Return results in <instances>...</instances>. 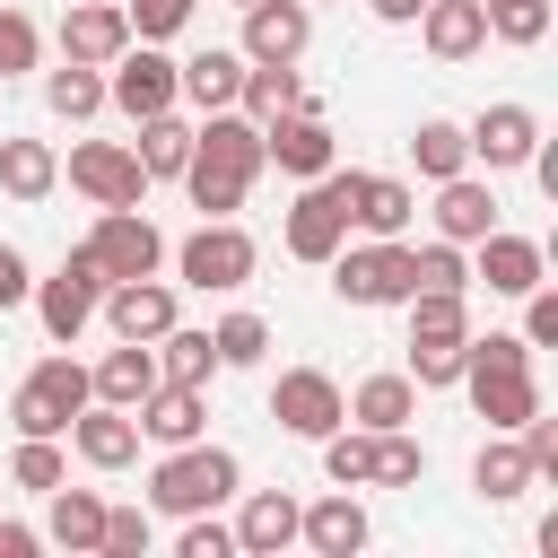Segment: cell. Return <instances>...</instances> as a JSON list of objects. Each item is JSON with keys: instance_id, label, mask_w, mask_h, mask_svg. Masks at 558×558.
I'll return each mask as SVG.
<instances>
[{"instance_id": "7bdbcfd3", "label": "cell", "mask_w": 558, "mask_h": 558, "mask_svg": "<svg viewBox=\"0 0 558 558\" xmlns=\"http://www.w3.org/2000/svg\"><path fill=\"white\" fill-rule=\"evenodd\" d=\"M462 340H471V331H462ZM462 340H410V366H401V375H410L418 392H436V384H462Z\"/></svg>"}, {"instance_id": "c3c4849f", "label": "cell", "mask_w": 558, "mask_h": 558, "mask_svg": "<svg viewBox=\"0 0 558 558\" xmlns=\"http://www.w3.org/2000/svg\"><path fill=\"white\" fill-rule=\"evenodd\" d=\"M523 340H532V349H558V288H549V279L523 288Z\"/></svg>"}, {"instance_id": "ffe728a7", "label": "cell", "mask_w": 558, "mask_h": 558, "mask_svg": "<svg viewBox=\"0 0 558 558\" xmlns=\"http://www.w3.org/2000/svg\"><path fill=\"white\" fill-rule=\"evenodd\" d=\"M122 44H131V17H122V0H70V9H61V61H87V70H105Z\"/></svg>"}, {"instance_id": "8d00e7d4", "label": "cell", "mask_w": 558, "mask_h": 558, "mask_svg": "<svg viewBox=\"0 0 558 558\" xmlns=\"http://www.w3.org/2000/svg\"><path fill=\"white\" fill-rule=\"evenodd\" d=\"M44 105H52L61 122H87V113H105V70H87V61H61V70H44Z\"/></svg>"}, {"instance_id": "5b68a950", "label": "cell", "mask_w": 558, "mask_h": 558, "mask_svg": "<svg viewBox=\"0 0 558 558\" xmlns=\"http://www.w3.org/2000/svg\"><path fill=\"white\" fill-rule=\"evenodd\" d=\"M87 401H96V384H87L78 357H35L26 384L9 392V418H17V436H70V418Z\"/></svg>"}, {"instance_id": "ee69618b", "label": "cell", "mask_w": 558, "mask_h": 558, "mask_svg": "<svg viewBox=\"0 0 558 558\" xmlns=\"http://www.w3.org/2000/svg\"><path fill=\"white\" fill-rule=\"evenodd\" d=\"M192 9H201V0H122L131 44H166V35H183V26H192Z\"/></svg>"}, {"instance_id": "484cf974", "label": "cell", "mask_w": 558, "mask_h": 558, "mask_svg": "<svg viewBox=\"0 0 558 558\" xmlns=\"http://www.w3.org/2000/svg\"><path fill=\"white\" fill-rule=\"evenodd\" d=\"M296 105H314V87H305L288 61H244V87H235V113H244V122H279V113H296Z\"/></svg>"}, {"instance_id": "f35d334b", "label": "cell", "mask_w": 558, "mask_h": 558, "mask_svg": "<svg viewBox=\"0 0 558 558\" xmlns=\"http://www.w3.org/2000/svg\"><path fill=\"white\" fill-rule=\"evenodd\" d=\"M209 349H218V366H262L270 323H262V314H218V323H209Z\"/></svg>"}, {"instance_id": "836d02e7", "label": "cell", "mask_w": 558, "mask_h": 558, "mask_svg": "<svg viewBox=\"0 0 558 558\" xmlns=\"http://www.w3.org/2000/svg\"><path fill=\"white\" fill-rule=\"evenodd\" d=\"M375 436V462H366V488H418L427 480V445L410 427H366Z\"/></svg>"}, {"instance_id": "f907efd6", "label": "cell", "mask_w": 558, "mask_h": 558, "mask_svg": "<svg viewBox=\"0 0 558 558\" xmlns=\"http://www.w3.org/2000/svg\"><path fill=\"white\" fill-rule=\"evenodd\" d=\"M35 549H44L35 523H0V558H35Z\"/></svg>"}, {"instance_id": "d6a6232c", "label": "cell", "mask_w": 558, "mask_h": 558, "mask_svg": "<svg viewBox=\"0 0 558 558\" xmlns=\"http://www.w3.org/2000/svg\"><path fill=\"white\" fill-rule=\"evenodd\" d=\"M52 183H61L52 140H0V192H9V201H44Z\"/></svg>"}, {"instance_id": "bcb514c9", "label": "cell", "mask_w": 558, "mask_h": 558, "mask_svg": "<svg viewBox=\"0 0 558 558\" xmlns=\"http://www.w3.org/2000/svg\"><path fill=\"white\" fill-rule=\"evenodd\" d=\"M105 558H148V506H105Z\"/></svg>"}, {"instance_id": "7c38bea8", "label": "cell", "mask_w": 558, "mask_h": 558, "mask_svg": "<svg viewBox=\"0 0 558 558\" xmlns=\"http://www.w3.org/2000/svg\"><path fill=\"white\" fill-rule=\"evenodd\" d=\"M462 140H471V166L514 174V166H532V148H541V113L506 96V105H480V113L462 122Z\"/></svg>"}, {"instance_id": "74e56055", "label": "cell", "mask_w": 558, "mask_h": 558, "mask_svg": "<svg viewBox=\"0 0 558 558\" xmlns=\"http://www.w3.org/2000/svg\"><path fill=\"white\" fill-rule=\"evenodd\" d=\"M9 480H17L26 497L61 488V480H70V453H61V436H17V453H9Z\"/></svg>"}, {"instance_id": "4fadbf2b", "label": "cell", "mask_w": 558, "mask_h": 558, "mask_svg": "<svg viewBox=\"0 0 558 558\" xmlns=\"http://www.w3.org/2000/svg\"><path fill=\"white\" fill-rule=\"evenodd\" d=\"M270 418H279L288 436H305V445H323L331 427H349V410H340V384H331L323 366H288V375L270 384Z\"/></svg>"}, {"instance_id": "e0dca14e", "label": "cell", "mask_w": 558, "mask_h": 558, "mask_svg": "<svg viewBox=\"0 0 558 558\" xmlns=\"http://www.w3.org/2000/svg\"><path fill=\"white\" fill-rule=\"evenodd\" d=\"M305 44H314V9L305 0H244V61H305Z\"/></svg>"}, {"instance_id": "f5cc1de1", "label": "cell", "mask_w": 558, "mask_h": 558, "mask_svg": "<svg viewBox=\"0 0 558 558\" xmlns=\"http://www.w3.org/2000/svg\"><path fill=\"white\" fill-rule=\"evenodd\" d=\"M305 9H323V0H305Z\"/></svg>"}, {"instance_id": "4dcf8cb0", "label": "cell", "mask_w": 558, "mask_h": 558, "mask_svg": "<svg viewBox=\"0 0 558 558\" xmlns=\"http://www.w3.org/2000/svg\"><path fill=\"white\" fill-rule=\"evenodd\" d=\"M174 78H183V105H201V113H218V105H235V87H244V52H227V44H209V52H192V61H174Z\"/></svg>"}, {"instance_id": "44dd1931", "label": "cell", "mask_w": 558, "mask_h": 558, "mask_svg": "<svg viewBox=\"0 0 558 558\" xmlns=\"http://www.w3.org/2000/svg\"><path fill=\"white\" fill-rule=\"evenodd\" d=\"M471 253H480L471 279H480L488 296H523V288H541V270H549V253H541L532 235H506V227H488Z\"/></svg>"}, {"instance_id": "cb8c5ba5", "label": "cell", "mask_w": 558, "mask_h": 558, "mask_svg": "<svg viewBox=\"0 0 558 558\" xmlns=\"http://www.w3.org/2000/svg\"><path fill=\"white\" fill-rule=\"evenodd\" d=\"M235 549H244V558L296 549V497H288V488H244V506H235Z\"/></svg>"}, {"instance_id": "7402d4cb", "label": "cell", "mask_w": 558, "mask_h": 558, "mask_svg": "<svg viewBox=\"0 0 558 558\" xmlns=\"http://www.w3.org/2000/svg\"><path fill=\"white\" fill-rule=\"evenodd\" d=\"M366 506L349 497V488H331V497H314V506H296V541L314 549V558H357L366 549Z\"/></svg>"}, {"instance_id": "db71d44e", "label": "cell", "mask_w": 558, "mask_h": 558, "mask_svg": "<svg viewBox=\"0 0 558 558\" xmlns=\"http://www.w3.org/2000/svg\"><path fill=\"white\" fill-rule=\"evenodd\" d=\"M235 9H244V0H235Z\"/></svg>"}, {"instance_id": "b9f144b4", "label": "cell", "mask_w": 558, "mask_h": 558, "mask_svg": "<svg viewBox=\"0 0 558 558\" xmlns=\"http://www.w3.org/2000/svg\"><path fill=\"white\" fill-rule=\"evenodd\" d=\"M410 279H418V288H471V253L445 244V235H436V244H410Z\"/></svg>"}, {"instance_id": "60d3db41", "label": "cell", "mask_w": 558, "mask_h": 558, "mask_svg": "<svg viewBox=\"0 0 558 558\" xmlns=\"http://www.w3.org/2000/svg\"><path fill=\"white\" fill-rule=\"evenodd\" d=\"M480 17H488L497 44H541L549 35V0H480Z\"/></svg>"}, {"instance_id": "d590c367", "label": "cell", "mask_w": 558, "mask_h": 558, "mask_svg": "<svg viewBox=\"0 0 558 558\" xmlns=\"http://www.w3.org/2000/svg\"><path fill=\"white\" fill-rule=\"evenodd\" d=\"M148 349H157V375H166V384H201V392H209V375H218L209 331H183V323H174V331H157Z\"/></svg>"}, {"instance_id": "7a4b0ae2", "label": "cell", "mask_w": 558, "mask_h": 558, "mask_svg": "<svg viewBox=\"0 0 558 558\" xmlns=\"http://www.w3.org/2000/svg\"><path fill=\"white\" fill-rule=\"evenodd\" d=\"M235 488H244V462H235L227 445H209V436L166 445L157 471H148V506H157V514H218Z\"/></svg>"}, {"instance_id": "83f0119b", "label": "cell", "mask_w": 558, "mask_h": 558, "mask_svg": "<svg viewBox=\"0 0 558 558\" xmlns=\"http://www.w3.org/2000/svg\"><path fill=\"white\" fill-rule=\"evenodd\" d=\"M471 488H480L488 506H514L523 488H541V471H532V453H523V436H488V445L471 453Z\"/></svg>"}, {"instance_id": "4316f807", "label": "cell", "mask_w": 558, "mask_h": 558, "mask_svg": "<svg viewBox=\"0 0 558 558\" xmlns=\"http://www.w3.org/2000/svg\"><path fill=\"white\" fill-rule=\"evenodd\" d=\"M340 410L357 427H410L418 418V384L401 366H384V375H357V392H340Z\"/></svg>"}, {"instance_id": "681fc988", "label": "cell", "mask_w": 558, "mask_h": 558, "mask_svg": "<svg viewBox=\"0 0 558 558\" xmlns=\"http://www.w3.org/2000/svg\"><path fill=\"white\" fill-rule=\"evenodd\" d=\"M26 296H35V270H26V253H17V244H0V314H9V305H26Z\"/></svg>"}, {"instance_id": "603a6c76", "label": "cell", "mask_w": 558, "mask_h": 558, "mask_svg": "<svg viewBox=\"0 0 558 558\" xmlns=\"http://www.w3.org/2000/svg\"><path fill=\"white\" fill-rule=\"evenodd\" d=\"M488 227H497V192H488V174H471V166H462V174H445V183H436V235L471 253Z\"/></svg>"}, {"instance_id": "9a60e30c", "label": "cell", "mask_w": 558, "mask_h": 558, "mask_svg": "<svg viewBox=\"0 0 558 558\" xmlns=\"http://www.w3.org/2000/svg\"><path fill=\"white\" fill-rule=\"evenodd\" d=\"M131 418H140V445H157V453H166V445L209 436V392H201V384H166V375H157V384L131 401Z\"/></svg>"}, {"instance_id": "ab89813d", "label": "cell", "mask_w": 558, "mask_h": 558, "mask_svg": "<svg viewBox=\"0 0 558 558\" xmlns=\"http://www.w3.org/2000/svg\"><path fill=\"white\" fill-rule=\"evenodd\" d=\"M366 462H375V436L366 427H331L323 436V480L331 488H366Z\"/></svg>"}, {"instance_id": "e575fe53", "label": "cell", "mask_w": 558, "mask_h": 558, "mask_svg": "<svg viewBox=\"0 0 558 558\" xmlns=\"http://www.w3.org/2000/svg\"><path fill=\"white\" fill-rule=\"evenodd\" d=\"M410 166H418L427 183H445V174H462V166H471V140H462V122H445V113H427V122L410 131Z\"/></svg>"}, {"instance_id": "816d5d0a", "label": "cell", "mask_w": 558, "mask_h": 558, "mask_svg": "<svg viewBox=\"0 0 558 558\" xmlns=\"http://www.w3.org/2000/svg\"><path fill=\"white\" fill-rule=\"evenodd\" d=\"M366 9H375V17H384V26H410V17H418V9H427V0H366Z\"/></svg>"}, {"instance_id": "ac0fdd59", "label": "cell", "mask_w": 558, "mask_h": 558, "mask_svg": "<svg viewBox=\"0 0 558 558\" xmlns=\"http://www.w3.org/2000/svg\"><path fill=\"white\" fill-rule=\"evenodd\" d=\"M462 392H471V410L488 418V436H514V427L541 410L532 366H462Z\"/></svg>"}, {"instance_id": "ba28073f", "label": "cell", "mask_w": 558, "mask_h": 558, "mask_svg": "<svg viewBox=\"0 0 558 558\" xmlns=\"http://www.w3.org/2000/svg\"><path fill=\"white\" fill-rule=\"evenodd\" d=\"M105 105H122L131 122H148V113L183 105V78H174V61H166L157 44H122V52L105 61Z\"/></svg>"}, {"instance_id": "1f68e13d", "label": "cell", "mask_w": 558, "mask_h": 558, "mask_svg": "<svg viewBox=\"0 0 558 558\" xmlns=\"http://www.w3.org/2000/svg\"><path fill=\"white\" fill-rule=\"evenodd\" d=\"M131 157L148 166V183H174V174H183V157H192V122H183L174 105H166V113H148V122H140V140H131Z\"/></svg>"}, {"instance_id": "f546056e", "label": "cell", "mask_w": 558, "mask_h": 558, "mask_svg": "<svg viewBox=\"0 0 558 558\" xmlns=\"http://www.w3.org/2000/svg\"><path fill=\"white\" fill-rule=\"evenodd\" d=\"M44 541H61V549H96L105 541V497L96 488H44Z\"/></svg>"}, {"instance_id": "8fae6325", "label": "cell", "mask_w": 558, "mask_h": 558, "mask_svg": "<svg viewBox=\"0 0 558 558\" xmlns=\"http://www.w3.org/2000/svg\"><path fill=\"white\" fill-rule=\"evenodd\" d=\"M70 183H78L96 209H140V201H148V166L131 157V140H78V148H70Z\"/></svg>"}, {"instance_id": "277c9868", "label": "cell", "mask_w": 558, "mask_h": 558, "mask_svg": "<svg viewBox=\"0 0 558 558\" xmlns=\"http://www.w3.org/2000/svg\"><path fill=\"white\" fill-rule=\"evenodd\" d=\"M331 296L340 305H401L418 279H410V235H366V244H340L331 262Z\"/></svg>"}, {"instance_id": "8992f818", "label": "cell", "mask_w": 558, "mask_h": 558, "mask_svg": "<svg viewBox=\"0 0 558 558\" xmlns=\"http://www.w3.org/2000/svg\"><path fill=\"white\" fill-rule=\"evenodd\" d=\"M105 288H113V279L96 270V253H87V244H78V253H61V270H52V279H35V314H44V331L70 349V340L96 323Z\"/></svg>"}, {"instance_id": "3957f363", "label": "cell", "mask_w": 558, "mask_h": 558, "mask_svg": "<svg viewBox=\"0 0 558 558\" xmlns=\"http://www.w3.org/2000/svg\"><path fill=\"white\" fill-rule=\"evenodd\" d=\"M253 270H262V244H253L235 218H201V227L174 244V279L201 288V296H235Z\"/></svg>"}, {"instance_id": "f1b7e54d", "label": "cell", "mask_w": 558, "mask_h": 558, "mask_svg": "<svg viewBox=\"0 0 558 558\" xmlns=\"http://www.w3.org/2000/svg\"><path fill=\"white\" fill-rule=\"evenodd\" d=\"M87 384H96V401H113V410H131L148 384H157V349L148 340H113L96 366H87Z\"/></svg>"}, {"instance_id": "6da1fadb", "label": "cell", "mask_w": 558, "mask_h": 558, "mask_svg": "<svg viewBox=\"0 0 558 558\" xmlns=\"http://www.w3.org/2000/svg\"><path fill=\"white\" fill-rule=\"evenodd\" d=\"M253 174H262V122H244L235 105H218V113H201L192 122V157H183V192H192V209L201 218H235L244 209V192H253Z\"/></svg>"}, {"instance_id": "d6986e66", "label": "cell", "mask_w": 558, "mask_h": 558, "mask_svg": "<svg viewBox=\"0 0 558 558\" xmlns=\"http://www.w3.org/2000/svg\"><path fill=\"white\" fill-rule=\"evenodd\" d=\"M70 453H78L87 471H131V462H140V418L113 410V401H87V410L70 418Z\"/></svg>"}, {"instance_id": "2e32d148", "label": "cell", "mask_w": 558, "mask_h": 558, "mask_svg": "<svg viewBox=\"0 0 558 558\" xmlns=\"http://www.w3.org/2000/svg\"><path fill=\"white\" fill-rule=\"evenodd\" d=\"M96 314L113 323V340H157V331H174V323H183L174 279H157V270H148V279H113Z\"/></svg>"}, {"instance_id": "52a82bcc", "label": "cell", "mask_w": 558, "mask_h": 558, "mask_svg": "<svg viewBox=\"0 0 558 558\" xmlns=\"http://www.w3.org/2000/svg\"><path fill=\"white\" fill-rule=\"evenodd\" d=\"M279 244H288L296 262H314V270H323V262H331V253L349 244V201H340V166H331V174H314V183H305V192L288 201V227H279Z\"/></svg>"}, {"instance_id": "9c48e42d", "label": "cell", "mask_w": 558, "mask_h": 558, "mask_svg": "<svg viewBox=\"0 0 558 558\" xmlns=\"http://www.w3.org/2000/svg\"><path fill=\"white\" fill-rule=\"evenodd\" d=\"M87 253H96L105 279H148V270H166V235H157L148 209H96Z\"/></svg>"}, {"instance_id": "30bf717a", "label": "cell", "mask_w": 558, "mask_h": 558, "mask_svg": "<svg viewBox=\"0 0 558 558\" xmlns=\"http://www.w3.org/2000/svg\"><path fill=\"white\" fill-rule=\"evenodd\" d=\"M262 166H279V174H296V183L331 174V166H340V140H331L323 105H296V113L262 122Z\"/></svg>"}, {"instance_id": "f6af8a7d", "label": "cell", "mask_w": 558, "mask_h": 558, "mask_svg": "<svg viewBox=\"0 0 558 558\" xmlns=\"http://www.w3.org/2000/svg\"><path fill=\"white\" fill-rule=\"evenodd\" d=\"M44 61V35H35V17L26 9H0V78H26Z\"/></svg>"}, {"instance_id": "5bb4252c", "label": "cell", "mask_w": 558, "mask_h": 558, "mask_svg": "<svg viewBox=\"0 0 558 558\" xmlns=\"http://www.w3.org/2000/svg\"><path fill=\"white\" fill-rule=\"evenodd\" d=\"M340 201H349L357 235H410V218H418V192L401 174H366V166H340Z\"/></svg>"}, {"instance_id": "7dc6e473", "label": "cell", "mask_w": 558, "mask_h": 558, "mask_svg": "<svg viewBox=\"0 0 558 558\" xmlns=\"http://www.w3.org/2000/svg\"><path fill=\"white\" fill-rule=\"evenodd\" d=\"M174 558H235V523H218V514H183Z\"/></svg>"}, {"instance_id": "d4e9b609", "label": "cell", "mask_w": 558, "mask_h": 558, "mask_svg": "<svg viewBox=\"0 0 558 558\" xmlns=\"http://www.w3.org/2000/svg\"><path fill=\"white\" fill-rule=\"evenodd\" d=\"M410 26H418V44H427L436 61H471V52L488 44V17H480V0H427Z\"/></svg>"}]
</instances>
